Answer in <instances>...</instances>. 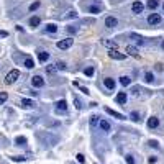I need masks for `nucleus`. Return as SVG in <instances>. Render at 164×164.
Here are the masks:
<instances>
[{"label":"nucleus","mask_w":164,"mask_h":164,"mask_svg":"<svg viewBox=\"0 0 164 164\" xmlns=\"http://www.w3.org/2000/svg\"><path fill=\"white\" fill-rule=\"evenodd\" d=\"M20 77V71L18 69H12V71L7 74V77H5V84H13L17 79Z\"/></svg>","instance_id":"nucleus-1"},{"label":"nucleus","mask_w":164,"mask_h":164,"mask_svg":"<svg viewBox=\"0 0 164 164\" xmlns=\"http://www.w3.org/2000/svg\"><path fill=\"white\" fill-rule=\"evenodd\" d=\"M72 43H74V39L72 38H66V39H61L58 41V48L59 49H67V48H71Z\"/></svg>","instance_id":"nucleus-2"},{"label":"nucleus","mask_w":164,"mask_h":164,"mask_svg":"<svg viewBox=\"0 0 164 164\" xmlns=\"http://www.w3.org/2000/svg\"><path fill=\"white\" fill-rule=\"evenodd\" d=\"M108 56H110L112 59H117V61H123V59L126 58V54H123V52L117 51V49H112V51L108 52Z\"/></svg>","instance_id":"nucleus-3"},{"label":"nucleus","mask_w":164,"mask_h":164,"mask_svg":"<svg viewBox=\"0 0 164 164\" xmlns=\"http://www.w3.org/2000/svg\"><path fill=\"white\" fill-rule=\"evenodd\" d=\"M148 23L149 25H159L161 23V15L159 13H151L148 17Z\"/></svg>","instance_id":"nucleus-4"},{"label":"nucleus","mask_w":164,"mask_h":164,"mask_svg":"<svg viewBox=\"0 0 164 164\" xmlns=\"http://www.w3.org/2000/svg\"><path fill=\"white\" fill-rule=\"evenodd\" d=\"M31 84L33 87H43L44 85V79L41 76H35V77H31Z\"/></svg>","instance_id":"nucleus-5"},{"label":"nucleus","mask_w":164,"mask_h":164,"mask_svg":"<svg viewBox=\"0 0 164 164\" xmlns=\"http://www.w3.org/2000/svg\"><path fill=\"white\" fill-rule=\"evenodd\" d=\"M118 25V20L115 17H107L105 18V26H108V28H113V26Z\"/></svg>","instance_id":"nucleus-6"},{"label":"nucleus","mask_w":164,"mask_h":164,"mask_svg":"<svg viewBox=\"0 0 164 164\" xmlns=\"http://www.w3.org/2000/svg\"><path fill=\"white\" fill-rule=\"evenodd\" d=\"M144 5L141 3V2H133V5H131V10H133V13H141L143 12Z\"/></svg>","instance_id":"nucleus-7"},{"label":"nucleus","mask_w":164,"mask_h":164,"mask_svg":"<svg viewBox=\"0 0 164 164\" xmlns=\"http://www.w3.org/2000/svg\"><path fill=\"white\" fill-rule=\"evenodd\" d=\"M20 105H21L23 108H33V107H35V102H33V100H30V98H21Z\"/></svg>","instance_id":"nucleus-8"},{"label":"nucleus","mask_w":164,"mask_h":164,"mask_svg":"<svg viewBox=\"0 0 164 164\" xmlns=\"http://www.w3.org/2000/svg\"><path fill=\"white\" fill-rule=\"evenodd\" d=\"M126 52H128L130 56H133V58H138V56H139L138 49L135 48V46H131V44H128V46H126Z\"/></svg>","instance_id":"nucleus-9"},{"label":"nucleus","mask_w":164,"mask_h":164,"mask_svg":"<svg viewBox=\"0 0 164 164\" xmlns=\"http://www.w3.org/2000/svg\"><path fill=\"white\" fill-rule=\"evenodd\" d=\"M105 112H107V113H108V115H112V117L113 118H118V120H123V115H122V113H118V112H115V110H112V108H108V107H107V108H105Z\"/></svg>","instance_id":"nucleus-10"},{"label":"nucleus","mask_w":164,"mask_h":164,"mask_svg":"<svg viewBox=\"0 0 164 164\" xmlns=\"http://www.w3.org/2000/svg\"><path fill=\"white\" fill-rule=\"evenodd\" d=\"M148 126H149V128H157V126H159V118L151 117L149 120H148Z\"/></svg>","instance_id":"nucleus-11"},{"label":"nucleus","mask_w":164,"mask_h":164,"mask_svg":"<svg viewBox=\"0 0 164 164\" xmlns=\"http://www.w3.org/2000/svg\"><path fill=\"white\" fill-rule=\"evenodd\" d=\"M98 126H100V130L102 131H110V123H108V122H107V120H100V122H98Z\"/></svg>","instance_id":"nucleus-12"},{"label":"nucleus","mask_w":164,"mask_h":164,"mask_svg":"<svg viewBox=\"0 0 164 164\" xmlns=\"http://www.w3.org/2000/svg\"><path fill=\"white\" fill-rule=\"evenodd\" d=\"M104 85L107 87V89L113 90V89H115V80H113V79H110V77H107V79L104 80Z\"/></svg>","instance_id":"nucleus-13"},{"label":"nucleus","mask_w":164,"mask_h":164,"mask_svg":"<svg viewBox=\"0 0 164 164\" xmlns=\"http://www.w3.org/2000/svg\"><path fill=\"white\" fill-rule=\"evenodd\" d=\"M126 92H118V95H117V102L118 104H126Z\"/></svg>","instance_id":"nucleus-14"},{"label":"nucleus","mask_w":164,"mask_h":164,"mask_svg":"<svg viewBox=\"0 0 164 164\" xmlns=\"http://www.w3.org/2000/svg\"><path fill=\"white\" fill-rule=\"evenodd\" d=\"M38 59L41 61V62H46V61L49 59V52H46V51H39V52H38Z\"/></svg>","instance_id":"nucleus-15"},{"label":"nucleus","mask_w":164,"mask_h":164,"mask_svg":"<svg viewBox=\"0 0 164 164\" xmlns=\"http://www.w3.org/2000/svg\"><path fill=\"white\" fill-rule=\"evenodd\" d=\"M56 108H58L59 112H61V110L66 112V110H67V102H66V100H59L58 104H56Z\"/></svg>","instance_id":"nucleus-16"},{"label":"nucleus","mask_w":164,"mask_h":164,"mask_svg":"<svg viewBox=\"0 0 164 164\" xmlns=\"http://www.w3.org/2000/svg\"><path fill=\"white\" fill-rule=\"evenodd\" d=\"M102 43H104V46H108V48H112V49H117V43H115V41H110V39H104Z\"/></svg>","instance_id":"nucleus-17"},{"label":"nucleus","mask_w":164,"mask_h":164,"mask_svg":"<svg viewBox=\"0 0 164 164\" xmlns=\"http://www.w3.org/2000/svg\"><path fill=\"white\" fill-rule=\"evenodd\" d=\"M120 84L126 87V85H130V84H131V79L128 77V76H123V77H120Z\"/></svg>","instance_id":"nucleus-18"},{"label":"nucleus","mask_w":164,"mask_h":164,"mask_svg":"<svg viewBox=\"0 0 164 164\" xmlns=\"http://www.w3.org/2000/svg\"><path fill=\"white\" fill-rule=\"evenodd\" d=\"M39 23H41V20H39V17H33V18H30V25L35 28V26H38Z\"/></svg>","instance_id":"nucleus-19"},{"label":"nucleus","mask_w":164,"mask_h":164,"mask_svg":"<svg viewBox=\"0 0 164 164\" xmlns=\"http://www.w3.org/2000/svg\"><path fill=\"white\" fill-rule=\"evenodd\" d=\"M25 67H28V69L35 67V62H33V59H31V58H26V59H25Z\"/></svg>","instance_id":"nucleus-20"},{"label":"nucleus","mask_w":164,"mask_h":164,"mask_svg":"<svg viewBox=\"0 0 164 164\" xmlns=\"http://www.w3.org/2000/svg\"><path fill=\"white\" fill-rule=\"evenodd\" d=\"M144 80H146L148 84H151V82L154 80V76H153L151 72H146V74H144Z\"/></svg>","instance_id":"nucleus-21"},{"label":"nucleus","mask_w":164,"mask_h":164,"mask_svg":"<svg viewBox=\"0 0 164 164\" xmlns=\"http://www.w3.org/2000/svg\"><path fill=\"white\" fill-rule=\"evenodd\" d=\"M46 30H48L49 33H56V31H58V26L54 25V23H49V25L46 26Z\"/></svg>","instance_id":"nucleus-22"},{"label":"nucleus","mask_w":164,"mask_h":164,"mask_svg":"<svg viewBox=\"0 0 164 164\" xmlns=\"http://www.w3.org/2000/svg\"><path fill=\"white\" fill-rule=\"evenodd\" d=\"M156 7H157V0H148V8L154 10Z\"/></svg>","instance_id":"nucleus-23"},{"label":"nucleus","mask_w":164,"mask_h":164,"mask_svg":"<svg viewBox=\"0 0 164 164\" xmlns=\"http://www.w3.org/2000/svg\"><path fill=\"white\" fill-rule=\"evenodd\" d=\"M130 118L133 120V122H139V113H138V112H131Z\"/></svg>","instance_id":"nucleus-24"},{"label":"nucleus","mask_w":164,"mask_h":164,"mask_svg":"<svg viewBox=\"0 0 164 164\" xmlns=\"http://www.w3.org/2000/svg\"><path fill=\"white\" fill-rule=\"evenodd\" d=\"M89 12H90V13H100V7L92 5V7H89Z\"/></svg>","instance_id":"nucleus-25"},{"label":"nucleus","mask_w":164,"mask_h":164,"mask_svg":"<svg viewBox=\"0 0 164 164\" xmlns=\"http://www.w3.org/2000/svg\"><path fill=\"white\" fill-rule=\"evenodd\" d=\"M76 17H77V12H76V10H69L67 15H66V18H76Z\"/></svg>","instance_id":"nucleus-26"},{"label":"nucleus","mask_w":164,"mask_h":164,"mask_svg":"<svg viewBox=\"0 0 164 164\" xmlns=\"http://www.w3.org/2000/svg\"><path fill=\"white\" fill-rule=\"evenodd\" d=\"M97 123H98V117L97 115H92L90 117V126H95Z\"/></svg>","instance_id":"nucleus-27"},{"label":"nucleus","mask_w":164,"mask_h":164,"mask_svg":"<svg viewBox=\"0 0 164 164\" xmlns=\"http://www.w3.org/2000/svg\"><path fill=\"white\" fill-rule=\"evenodd\" d=\"M15 143H17V144H25L26 143V138L25 136H18L17 139H15Z\"/></svg>","instance_id":"nucleus-28"},{"label":"nucleus","mask_w":164,"mask_h":164,"mask_svg":"<svg viewBox=\"0 0 164 164\" xmlns=\"http://www.w3.org/2000/svg\"><path fill=\"white\" fill-rule=\"evenodd\" d=\"M7 98H8V95H7V92H0V105L5 102Z\"/></svg>","instance_id":"nucleus-29"},{"label":"nucleus","mask_w":164,"mask_h":164,"mask_svg":"<svg viewBox=\"0 0 164 164\" xmlns=\"http://www.w3.org/2000/svg\"><path fill=\"white\" fill-rule=\"evenodd\" d=\"M46 72H48V74H54V72H56V64L48 66V67H46Z\"/></svg>","instance_id":"nucleus-30"},{"label":"nucleus","mask_w":164,"mask_h":164,"mask_svg":"<svg viewBox=\"0 0 164 164\" xmlns=\"http://www.w3.org/2000/svg\"><path fill=\"white\" fill-rule=\"evenodd\" d=\"M74 104H76V108H77V110L82 108V104H80V100H79L77 97H74Z\"/></svg>","instance_id":"nucleus-31"},{"label":"nucleus","mask_w":164,"mask_h":164,"mask_svg":"<svg viewBox=\"0 0 164 164\" xmlns=\"http://www.w3.org/2000/svg\"><path fill=\"white\" fill-rule=\"evenodd\" d=\"M56 69H61V71H64V69H66V62H62V61H59L58 64H56Z\"/></svg>","instance_id":"nucleus-32"},{"label":"nucleus","mask_w":164,"mask_h":164,"mask_svg":"<svg viewBox=\"0 0 164 164\" xmlns=\"http://www.w3.org/2000/svg\"><path fill=\"white\" fill-rule=\"evenodd\" d=\"M84 74L90 77V76H94V69H92V67H87V69H84Z\"/></svg>","instance_id":"nucleus-33"},{"label":"nucleus","mask_w":164,"mask_h":164,"mask_svg":"<svg viewBox=\"0 0 164 164\" xmlns=\"http://www.w3.org/2000/svg\"><path fill=\"white\" fill-rule=\"evenodd\" d=\"M38 7H39V2H35V3H31V5H30V12H35Z\"/></svg>","instance_id":"nucleus-34"},{"label":"nucleus","mask_w":164,"mask_h":164,"mask_svg":"<svg viewBox=\"0 0 164 164\" xmlns=\"http://www.w3.org/2000/svg\"><path fill=\"white\" fill-rule=\"evenodd\" d=\"M76 159H77V163H85V157H84V154H77V156H76Z\"/></svg>","instance_id":"nucleus-35"},{"label":"nucleus","mask_w":164,"mask_h":164,"mask_svg":"<svg viewBox=\"0 0 164 164\" xmlns=\"http://www.w3.org/2000/svg\"><path fill=\"white\" fill-rule=\"evenodd\" d=\"M126 163H128V164H135V159H133V156H131V154H128V156H126Z\"/></svg>","instance_id":"nucleus-36"},{"label":"nucleus","mask_w":164,"mask_h":164,"mask_svg":"<svg viewBox=\"0 0 164 164\" xmlns=\"http://www.w3.org/2000/svg\"><path fill=\"white\" fill-rule=\"evenodd\" d=\"M12 159H13V161H18V163H21V161H25V157H23V156H13Z\"/></svg>","instance_id":"nucleus-37"},{"label":"nucleus","mask_w":164,"mask_h":164,"mask_svg":"<svg viewBox=\"0 0 164 164\" xmlns=\"http://www.w3.org/2000/svg\"><path fill=\"white\" fill-rule=\"evenodd\" d=\"M67 31H69V33H76V31H77V28H76V26H67Z\"/></svg>","instance_id":"nucleus-38"},{"label":"nucleus","mask_w":164,"mask_h":164,"mask_svg":"<svg viewBox=\"0 0 164 164\" xmlns=\"http://www.w3.org/2000/svg\"><path fill=\"white\" fill-rule=\"evenodd\" d=\"M8 36V31H3V30H0V38H7Z\"/></svg>","instance_id":"nucleus-39"},{"label":"nucleus","mask_w":164,"mask_h":164,"mask_svg":"<svg viewBox=\"0 0 164 164\" xmlns=\"http://www.w3.org/2000/svg\"><path fill=\"white\" fill-rule=\"evenodd\" d=\"M156 161H157V159H156V157H154V156H151L149 159H148V163H149V164H154V163H156Z\"/></svg>","instance_id":"nucleus-40"},{"label":"nucleus","mask_w":164,"mask_h":164,"mask_svg":"<svg viewBox=\"0 0 164 164\" xmlns=\"http://www.w3.org/2000/svg\"><path fill=\"white\" fill-rule=\"evenodd\" d=\"M149 146H153V148H159L157 141H149Z\"/></svg>","instance_id":"nucleus-41"},{"label":"nucleus","mask_w":164,"mask_h":164,"mask_svg":"<svg viewBox=\"0 0 164 164\" xmlns=\"http://www.w3.org/2000/svg\"><path fill=\"white\" fill-rule=\"evenodd\" d=\"M80 90L84 92V94H89V89H85V87H80Z\"/></svg>","instance_id":"nucleus-42"},{"label":"nucleus","mask_w":164,"mask_h":164,"mask_svg":"<svg viewBox=\"0 0 164 164\" xmlns=\"http://www.w3.org/2000/svg\"><path fill=\"white\" fill-rule=\"evenodd\" d=\"M161 46H163V49H164V41H163V43H161Z\"/></svg>","instance_id":"nucleus-43"},{"label":"nucleus","mask_w":164,"mask_h":164,"mask_svg":"<svg viewBox=\"0 0 164 164\" xmlns=\"http://www.w3.org/2000/svg\"><path fill=\"white\" fill-rule=\"evenodd\" d=\"M163 8H164V5H163Z\"/></svg>","instance_id":"nucleus-44"}]
</instances>
